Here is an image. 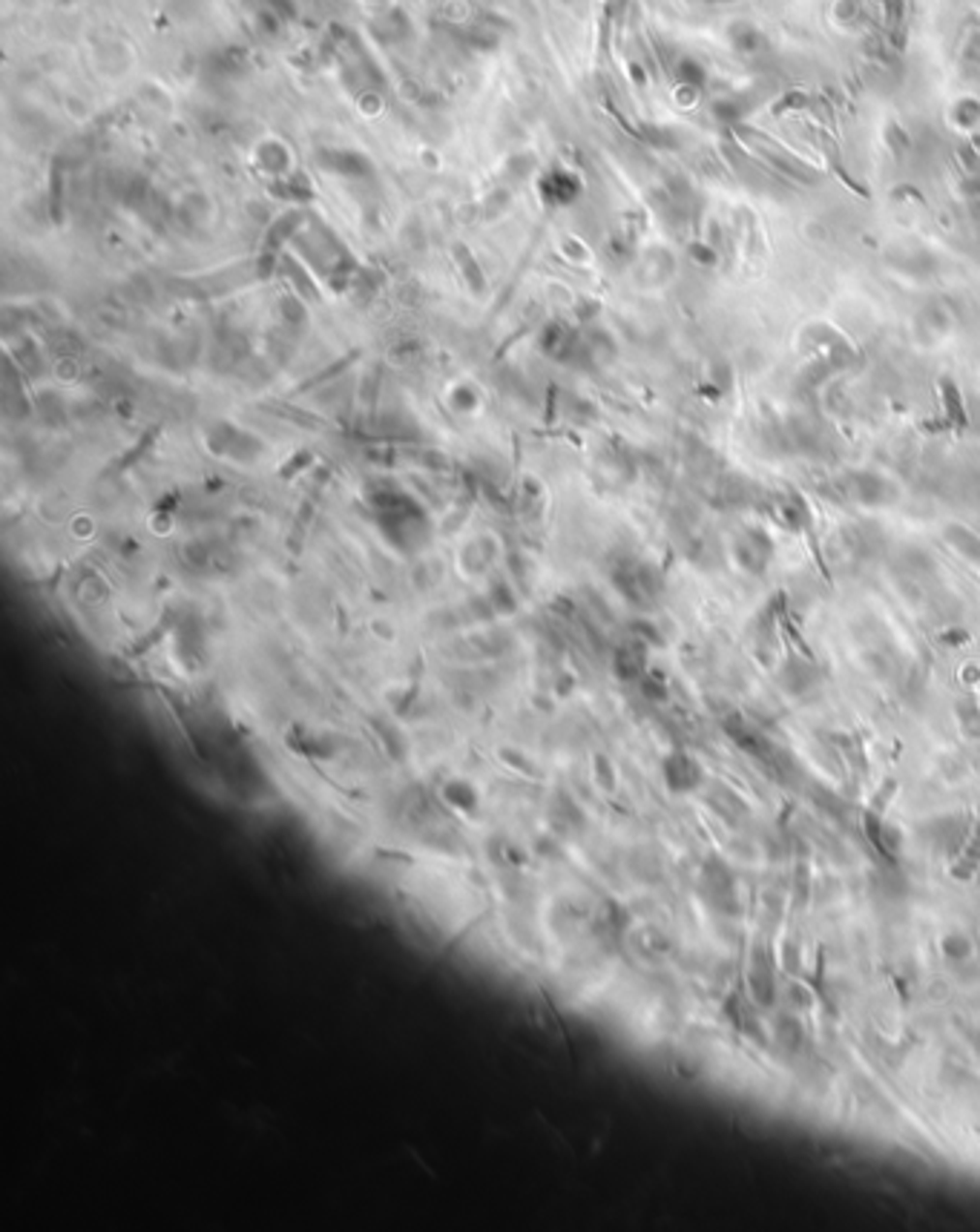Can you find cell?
Masks as SVG:
<instances>
[{
  "mask_svg": "<svg viewBox=\"0 0 980 1232\" xmlns=\"http://www.w3.org/2000/svg\"><path fill=\"white\" fill-rule=\"evenodd\" d=\"M440 799H443V805L446 807H452V810H460V813H475L478 810V805H481V793L475 790V784H469V781H449V784H443V790H440Z\"/></svg>",
  "mask_w": 980,
  "mask_h": 1232,
  "instance_id": "cell-1",
  "label": "cell"
},
{
  "mask_svg": "<svg viewBox=\"0 0 980 1232\" xmlns=\"http://www.w3.org/2000/svg\"><path fill=\"white\" fill-rule=\"evenodd\" d=\"M851 488H854V494H857V500H863V503H869V506H877V503H885L888 497H885V491H888V485H885V480L877 477V474H854L851 477Z\"/></svg>",
  "mask_w": 980,
  "mask_h": 1232,
  "instance_id": "cell-2",
  "label": "cell"
},
{
  "mask_svg": "<svg viewBox=\"0 0 980 1232\" xmlns=\"http://www.w3.org/2000/svg\"><path fill=\"white\" fill-rule=\"evenodd\" d=\"M940 394H943V402H946L949 417H952V420H958V425H964V423H966V414H964V405H961V391H958V385H955L952 379H943V382H940Z\"/></svg>",
  "mask_w": 980,
  "mask_h": 1232,
  "instance_id": "cell-3",
  "label": "cell"
}]
</instances>
